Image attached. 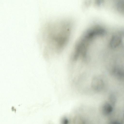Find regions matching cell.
Listing matches in <instances>:
<instances>
[{
    "label": "cell",
    "instance_id": "obj_1",
    "mask_svg": "<svg viewBox=\"0 0 124 124\" xmlns=\"http://www.w3.org/2000/svg\"><path fill=\"white\" fill-rule=\"evenodd\" d=\"M71 25L68 22L63 21L47 25L43 35V43L46 47L57 52L62 50L69 39Z\"/></svg>",
    "mask_w": 124,
    "mask_h": 124
},
{
    "label": "cell",
    "instance_id": "obj_3",
    "mask_svg": "<svg viewBox=\"0 0 124 124\" xmlns=\"http://www.w3.org/2000/svg\"><path fill=\"white\" fill-rule=\"evenodd\" d=\"M74 124H86L84 120L82 117L77 116L75 117L74 120Z\"/></svg>",
    "mask_w": 124,
    "mask_h": 124
},
{
    "label": "cell",
    "instance_id": "obj_4",
    "mask_svg": "<svg viewBox=\"0 0 124 124\" xmlns=\"http://www.w3.org/2000/svg\"><path fill=\"white\" fill-rule=\"evenodd\" d=\"M109 101L111 103V104L112 106L114 105L115 104L116 99L115 97L113 95H112L110 96L109 98Z\"/></svg>",
    "mask_w": 124,
    "mask_h": 124
},
{
    "label": "cell",
    "instance_id": "obj_5",
    "mask_svg": "<svg viewBox=\"0 0 124 124\" xmlns=\"http://www.w3.org/2000/svg\"><path fill=\"white\" fill-rule=\"evenodd\" d=\"M109 124H122L120 122L116 121H113L110 122Z\"/></svg>",
    "mask_w": 124,
    "mask_h": 124
},
{
    "label": "cell",
    "instance_id": "obj_2",
    "mask_svg": "<svg viewBox=\"0 0 124 124\" xmlns=\"http://www.w3.org/2000/svg\"><path fill=\"white\" fill-rule=\"evenodd\" d=\"M113 110V108L110 103L106 102L103 105L102 108V114L105 116H107L111 114Z\"/></svg>",
    "mask_w": 124,
    "mask_h": 124
}]
</instances>
